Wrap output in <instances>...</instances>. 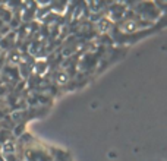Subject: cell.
Instances as JSON below:
<instances>
[{"mask_svg":"<svg viewBox=\"0 0 167 161\" xmlns=\"http://www.w3.org/2000/svg\"><path fill=\"white\" fill-rule=\"evenodd\" d=\"M98 28H100V31H107L110 28V22L107 19H101L100 24H98Z\"/></svg>","mask_w":167,"mask_h":161,"instance_id":"obj_1","label":"cell"},{"mask_svg":"<svg viewBox=\"0 0 167 161\" xmlns=\"http://www.w3.org/2000/svg\"><path fill=\"white\" fill-rule=\"evenodd\" d=\"M57 82L59 84H66L67 82V75L66 73H59L57 75Z\"/></svg>","mask_w":167,"mask_h":161,"instance_id":"obj_2","label":"cell"}]
</instances>
